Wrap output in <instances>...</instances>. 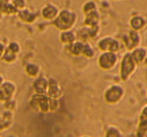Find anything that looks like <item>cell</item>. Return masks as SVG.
<instances>
[{"label":"cell","instance_id":"cell-1","mask_svg":"<svg viewBox=\"0 0 147 137\" xmlns=\"http://www.w3.org/2000/svg\"><path fill=\"white\" fill-rule=\"evenodd\" d=\"M142 127L143 128L144 132H147V109H145L143 115H142Z\"/></svg>","mask_w":147,"mask_h":137},{"label":"cell","instance_id":"cell-2","mask_svg":"<svg viewBox=\"0 0 147 137\" xmlns=\"http://www.w3.org/2000/svg\"><path fill=\"white\" fill-rule=\"evenodd\" d=\"M2 51H3V47L2 45L0 44V55H1V54L2 53Z\"/></svg>","mask_w":147,"mask_h":137},{"label":"cell","instance_id":"cell-3","mask_svg":"<svg viewBox=\"0 0 147 137\" xmlns=\"http://www.w3.org/2000/svg\"><path fill=\"white\" fill-rule=\"evenodd\" d=\"M0 83H1V78H0Z\"/></svg>","mask_w":147,"mask_h":137}]
</instances>
